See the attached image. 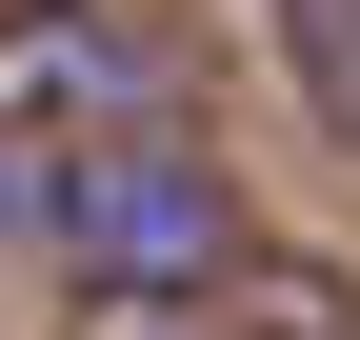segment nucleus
Returning a JSON list of instances; mask_svg holds the SVG:
<instances>
[{"instance_id":"nucleus-1","label":"nucleus","mask_w":360,"mask_h":340,"mask_svg":"<svg viewBox=\"0 0 360 340\" xmlns=\"http://www.w3.org/2000/svg\"><path fill=\"white\" fill-rule=\"evenodd\" d=\"M40 221H60V261L80 280H220V160H180V140H101V160H60V181H40Z\"/></svg>"},{"instance_id":"nucleus-2","label":"nucleus","mask_w":360,"mask_h":340,"mask_svg":"<svg viewBox=\"0 0 360 340\" xmlns=\"http://www.w3.org/2000/svg\"><path fill=\"white\" fill-rule=\"evenodd\" d=\"M340 100H360V20H340Z\"/></svg>"}]
</instances>
